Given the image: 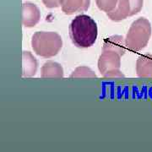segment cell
Segmentation results:
<instances>
[{
	"label": "cell",
	"mask_w": 152,
	"mask_h": 152,
	"mask_svg": "<svg viewBox=\"0 0 152 152\" xmlns=\"http://www.w3.org/2000/svg\"><path fill=\"white\" fill-rule=\"evenodd\" d=\"M64 72L63 67L54 61H48L44 64L41 69V75L47 79H61Z\"/></svg>",
	"instance_id": "cell-11"
},
{
	"label": "cell",
	"mask_w": 152,
	"mask_h": 152,
	"mask_svg": "<svg viewBox=\"0 0 152 152\" xmlns=\"http://www.w3.org/2000/svg\"><path fill=\"white\" fill-rule=\"evenodd\" d=\"M151 32V22L144 17L137 19L132 23L125 37L127 48L132 52L141 51L147 46Z\"/></svg>",
	"instance_id": "cell-3"
},
{
	"label": "cell",
	"mask_w": 152,
	"mask_h": 152,
	"mask_svg": "<svg viewBox=\"0 0 152 152\" xmlns=\"http://www.w3.org/2000/svg\"><path fill=\"white\" fill-rule=\"evenodd\" d=\"M118 0H96V4L99 10L109 13L117 7Z\"/></svg>",
	"instance_id": "cell-13"
},
{
	"label": "cell",
	"mask_w": 152,
	"mask_h": 152,
	"mask_svg": "<svg viewBox=\"0 0 152 152\" xmlns=\"http://www.w3.org/2000/svg\"><path fill=\"white\" fill-rule=\"evenodd\" d=\"M98 69L105 78H124V75L120 70L121 56L116 53L102 51L98 59Z\"/></svg>",
	"instance_id": "cell-4"
},
{
	"label": "cell",
	"mask_w": 152,
	"mask_h": 152,
	"mask_svg": "<svg viewBox=\"0 0 152 152\" xmlns=\"http://www.w3.org/2000/svg\"><path fill=\"white\" fill-rule=\"evenodd\" d=\"M143 4V0H118L117 7L107 15L113 21H121L140 13Z\"/></svg>",
	"instance_id": "cell-5"
},
{
	"label": "cell",
	"mask_w": 152,
	"mask_h": 152,
	"mask_svg": "<svg viewBox=\"0 0 152 152\" xmlns=\"http://www.w3.org/2000/svg\"><path fill=\"white\" fill-rule=\"evenodd\" d=\"M41 19V12L37 6L31 2L22 5V24L25 27H34Z\"/></svg>",
	"instance_id": "cell-6"
},
{
	"label": "cell",
	"mask_w": 152,
	"mask_h": 152,
	"mask_svg": "<svg viewBox=\"0 0 152 152\" xmlns=\"http://www.w3.org/2000/svg\"><path fill=\"white\" fill-rule=\"evenodd\" d=\"M126 42L125 38L123 36L114 35L107 37L104 41L102 51L113 52L119 54L121 57L126 53Z\"/></svg>",
	"instance_id": "cell-7"
},
{
	"label": "cell",
	"mask_w": 152,
	"mask_h": 152,
	"mask_svg": "<svg viewBox=\"0 0 152 152\" xmlns=\"http://www.w3.org/2000/svg\"><path fill=\"white\" fill-rule=\"evenodd\" d=\"M69 36L72 42L78 48H88L96 42L97 25L91 17L86 15L76 16L69 26Z\"/></svg>",
	"instance_id": "cell-1"
},
{
	"label": "cell",
	"mask_w": 152,
	"mask_h": 152,
	"mask_svg": "<svg viewBox=\"0 0 152 152\" xmlns=\"http://www.w3.org/2000/svg\"><path fill=\"white\" fill-rule=\"evenodd\" d=\"M136 73L140 78H152V54L139 57L136 62Z\"/></svg>",
	"instance_id": "cell-10"
},
{
	"label": "cell",
	"mask_w": 152,
	"mask_h": 152,
	"mask_svg": "<svg viewBox=\"0 0 152 152\" xmlns=\"http://www.w3.org/2000/svg\"><path fill=\"white\" fill-rule=\"evenodd\" d=\"M31 47L37 54L49 58L59 53L63 47V40L57 32L37 31L32 36Z\"/></svg>",
	"instance_id": "cell-2"
},
{
	"label": "cell",
	"mask_w": 152,
	"mask_h": 152,
	"mask_svg": "<svg viewBox=\"0 0 152 152\" xmlns=\"http://www.w3.org/2000/svg\"><path fill=\"white\" fill-rule=\"evenodd\" d=\"M38 63L37 58L31 52L22 53V73L23 77H32L37 71Z\"/></svg>",
	"instance_id": "cell-8"
},
{
	"label": "cell",
	"mask_w": 152,
	"mask_h": 152,
	"mask_svg": "<svg viewBox=\"0 0 152 152\" xmlns=\"http://www.w3.org/2000/svg\"><path fill=\"white\" fill-rule=\"evenodd\" d=\"M91 5V0H64L62 10L65 15H74L86 11Z\"/></svg>",
	"instance_id": "cell-9"
},
{
	"label": "cell",
	"mask_w": 152,
	"mask_h": 152,
	"mask_svg": "<svg viewBox=\"0 0 152 152\" xmlns=\"http://www.w3.org/2000/svg\"><path fill=\"white\" fill-rule=\"evenodd\" d=\"M42 3L47 8L54 9L63 5L64 0H42Z\"/></svg>",
	"instance_id": "cell-14"
},
{
	"label": "cell",
	"mask_w": 152,
	"mask_h": 152,
	"mask_svg": "<svg viewBox=\"0 0 152 152\" xmlns=\"http://www.w3.org/2000/svg\"><path fill=\"white\" fill-rule=\"evenodd\" d=\"M70 78L91 79V78H96V75L91 69L88 68L86 66H79L73 71V73L70 75Z\"/></svg>",
	"instance_id": "cell-12"
}]
</instances>
